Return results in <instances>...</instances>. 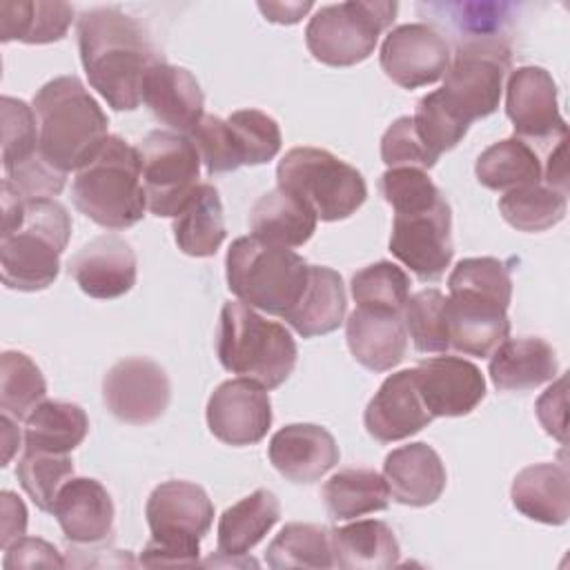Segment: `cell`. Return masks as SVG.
<instances>
[{"label": "cell", "instance_id": "cell-43", "mask_svg": "<svg viewBox=\"0 0 570 570\" xmlns=\"http://www.w3.org/2000/svg\"><path fill=\"white\" fill-rule=\"evenodd\" d=\"M2 167L11 174L40 156L38 147V118L33 107L24 100L2 96Z\"/></svg>", "mask_w": 570, "mask_h": 570}, {"label": "cell", "instance_id": "cell-12", "mask_svg": "<svg viewBox=\"0 0 570 570\" xmlns=\"http://www.w3.org/2000/svg\"><path fill=\"white\" fill-rule=\"evenodd\" d=\"M136 149L140 156L147 209L154 216L176 218L200 185V156L196 145L187 134L156 129L149 131Z\"/></svg>", "mask_w": 570, "mask_h": 570}, {"label": "cell", "instance_id": "cell-27", "mask_svg": "<svg viewBox=\"0 0 570 570\" xmlns=\"http://www.w3.org/2000/svg\"><path fill=\"white\" fill-rule=\"evenodd\" d=\"M557 356L550 343L539 336L505 338L488 363L490 379L497 390L523 392L539 387L557 376Z\"/></svg>", "mask_w": 570, "mask_h": 570}, {"label": "cell", "instance_id": "cell-18", "mask_svg": "<svg viewBox=\"0 0 570 570\" xmlns=\"http://www.w3.org/2000/svg\"><path fill=\"white\" fill-rule=\"evenodd\" d=\"M419 394L432 416L470 414L485 396L481 370L452 354L425 358L414 367Z\"/></svg>", "mask_w": 570, "mask_h": 570}, {"label": "cell", "instance_id": "cell-23", "mask_svg": "<svg viewBox=\"0 0 570 570\" xmlns=\"http://www.w3.org/2000/svg\"><path fill=\"white\" fill-rule=\"evenodd\" d=\"M142 102L158 122L189 134L203 118L205 96L191 71L158 60L145 76Z\"/></svg>", "mask_w": 570, "mask_h": 570}, {"label": "cell", "instance_id": "cell-35", "mask_svg": "<svg viewBox=\"0 0 570 570\" xmlns=\"http://www.w3.org/2000/svg\"><path fill=\"white\" fill-rule=\"evenodd\" d=\"M323 501L332 519L347 521L390 505V488L383 474L370 468H343L323 485Z\"/></svg>", "mask_w": 570, "mask_h": 570}, {"label": "cell", "instance_id": "cell-9", "mask_svg": "<svg viewBox=\"0 0 570 570\" xmlns=\"http://www.w3.org/2000/svg\"><path fill=\"white\" fill-rule=\"evenodd\" d=\"M278 187L298 196L316 218L334 223L352 216L367 198L363 174L318 147H294L276 167Z\"/></svg>", "mask_w": 570, "mask_h": 570}, {"label": "cell", "instance_id": "cell-24", "mask_svg": "<svg viewBox=\"0 0 570 570\" xmlns=\"http://www.w3.org/2000/svg\"><path fill=\"white\" fill-rule=\"evenodd\" d=\"M390 494L410 508L434 503L448 483L445 465L428 443H407L392 450L383 463Z\"/></svg>", "mask_w": 570, "mask_h": 570}, {"label": "cell", "instance_id": "cell-53", "mask_svg": "<svg viewBox=\"0 0 570 570\" xmlns=\"http://www.w3.org/2000/svg\"><path fill=\"white\" fill-rule=\"evenodd\" d=\"M312 7V2H258L263 16L278 24H296Z\"/></svg>", "mask_w": 570, "mask_h": 570}, {"label": "cell", "instance_id": "cell-3", "mask_svg": "<svg viewBox=\"0 0 570 570\" xmlns=\"http://www.w3.org/2000/svg\"><path fill=\"white\" fill-rule=\"evenodd\" d=\"M38 147L58 171H78L109 138L107 116L78 76H58L33 96Z\"/></svg>", "mask_w": 570, "mask_h": 570}, {"label": "cell", "instance_id": "cell-22", "mask_svg": "<svg viewBox=\"0 0 570 570\" xmlns=\"http://www.w3.org/2000/svg\"><path fill=\"white\" fill-rule=\"evenodd\" d=\"M53 517L67 541L96 546L114 532V501L96 479L71 476L58 492Z\"/></svg>", "mask_w": 570, "mask_h": 570}, {"label": "cell", "instance_id": "cell-21", "mask_svg": "<svg viewBox=\"0 0 570 570\" xmlns=\"http://www.w3.org/2000/svg\"><path fill=\"white\" fill-rule=\"evenodd\" d=\"M272 465L292 483H314L341 459L334 436L314 423L281 428L267 448Z\"/></svg>", "mask_w": 570, "mask_h": 570}, {"label": "cell", "instance_id": "cell-49", "mask_svg": "<svg viewBox=\"0 0 570 570\" xmlns=\"http://www.w3.org/2000/svg\"><path fill=\"white\" fill-rule=\"evenodd\" d=\"M4 570L13 568H65V559L60 552L45 539L38 537H22L4 550Z\"/></svg>", "mask_w": 570, "mask_h": 570}, {"label": "cell", "instance_id": "cell-25", "mask_svg": "<svg viewBox=\"0 0 570 570\" xmlns=\"http://www.w3.org/2000/svg\"><path fill=\"white\" fill-rule=\"evenodd\" d=\"M345 341L356 363L372 372L396 367L407 352V332L394 312L356 307L345 321Z\"/></svg>", "mask_w": 570, "mask_h": 570}, {"label": "cell", "instance_id": "cell-30", "mask_svg": "<svg viewBox=\"0 0 570 570\" xmlns=\"http://www.w3.org/2000/svg\"><path fill=\"white\" fill-rule=\"evenodd\" d=\"M281 519V503L274 492L261 488L227 508L218 519V552L245 557Z\"/></svg>", "mask_w": 570, "mask_h": 570}, {"label": "cell", "instance_id": "cell-38", "mask_svg": "<svg viewBox=\"0 0 570 570\" xmlns=\"http://www.w3.org/2000/svg\"><path fill=\"white\" fill-rule=\"evenodd\" d=\"M566 196L541 183L517 187L499 198V212L519 232H546L563 220L568 209Z\"/></svg>", "mask_w": 570, "mask_h": 570}, {"label": "cell", "instance_id": "cell-2", "mask_svg": "<svg viewBox=\"0 0 570 570\" xmlns=\"http://www.w3.org/2000/svg\"><path fill=\"white\" fill-rule=\"evenodd\" d=\"M450 347L468 356H490L510 334V267L492 256L463 258L448 278Z\"/></svg>", "mask_w": 570, "mask_h": 570}, {"label": "cell", "instance_id": "cell-36", "mask_svg": "<svg viewBox=\"0 0 570 570\" xmlns=\"http://www.w3.org/2000/svg\"><path fill=\"white\" fill-rule=\"evenodd\" d=\"M476 180L494 191L537 185L543 178L539 154L521 138L499 140L481 151L474 165Z\"/></svg>", "mask_w": 570, "mask_h": 570}, {"label": "cell", "instance_id": "cell-45", "mask_svg": "<svg viewBox=\"0 0 570 570\" xmlns=\"http://www.w3.org/2000/svg\"><path fill=\"white\" fill-rule=\"evenodd\" d=\"M187 136L196 145L200 163H205L207 167V174H227L236 171L243 165L240 145L227 120L218 116H203Z\"/></svg>", "mask_w": 570, "mask_h": 570}, {"label": "cell", "instance_id": "cell-47", "mask_svg": "<svg viewBox=\"0 0 570 570\" xmlns=\"http://www.w3.org/2000/svg\"><path fill=\"white\" fill-rule=\"evenodd\" d=\"M379 189L392 205L394 214L425 209L445 198L432 178L416 167H392L383 171Z\"/></svg>", "mask_w": 570, "mask_h": 570}, {"label": "cell", "instance_id": "cell-11", "mask_svg": "<svg viewBox=\"0 0 570 570\" xmlns=\"http://www.w3.org/2000/svg\"><path fill=\"white\" fill-rule=\"evenodd\" d=\"M508 69V47L499 38L476 36L459 45L439 91L445 105L470 125L497 111Z\"/></svg>", "mask_w": 570, "mask_h": 570}, {"label": "cell", "instance_id": "cell-29", "mask_svg": "<svg viewBox=\"0 0 570 570\" xmlns=\"http://www.w3.org/2000/svg\"><path fill=\"white\" fill-rule=\"evenodd\" d=\"M316 223L309 205L281 187L263 194L249 212L252 236L289 249L305 245L316 232Z\"/></svg>", "mask_w": 570, "mask_h": 570}, {"label": "cell", "instance_id": "cell-17", "mask_svg": "<svg viewBox=\"0 0 570 570\" xmlns=\"http://www.w3.org/2000/svg\"><path fill=\"white\" fill-rule=\"evenodd\" d=\"M505 114L517 138L559 140L568 125L559 114L557 85L543 67L525 65L510 73L505 87Z\"/></svg>", "mask_w": 570, "mask_h": 570}, {"label": "cell", "instance_id": "cell-8", "mask_svg": "<svg viewBox=\"0 0 570 570\" xmlns=\"http://www.w3.org/2000/svg\"><path fill=\"white\" fill-rule=\"evenodd\" d=\"M71 218L56 198L24 203L22 225L0 236L2 283L18 292L47 289L60 272Z\"/></svg>", "mask_w": 570, "mask_h": 570}, {"label": "cell", "instance_id": "cell-26", "mask_svg": "<svg viewBox=\"0 0 570 570\" xmlns=\"http://www.w3.org/2000/svg\"><path fill=\"white\" fill-rule=\"evenodd\" d=\"M512 505L528 519L563 525L570 517V476L563 463H534L523 468L510 488Z\"/></svg>", "mask_w": 570, "mask_h": 570}, {"label": "cell", "instance_id": "cell-6", "mask_svg": "<svg viewBox=\"0 0 570 570\" xmlns=\"http://www.w3.org/2000/svg\"><path fill=\"white\" fill-rule=\"evenodd\" d=\"M225 276L240 303L285 318L305 292L309 265L289 247L240 236L227 249Z\"/></svg>", "mask_w": 570, "mask_h": 570}, {"label": "cell", "instance_id": "cell-16", "mask_svg": "<svg viewBox=\"0 0 570 570\" xmlns=\"http://www.w3.org/2000/svg\"><path fill=\"white\" fill-rule=\"evenodd\" d=\"M207 425L227 445H254L272 425V403L263 385L249 379L220 383L207 401Z\"/></svg>", "mask_w": 570, "mask_h": 570}, {"label": "cell", "instance_id": "cell-19", "mask_svg": "<svg viewBox=\"0 0 570 570\" xmlns=\"http://www.w3.org/2000/svg\"><path fill=\"white\" fill-rule=\"evenodd\" d=\"M136 254L127 240L102 234L82 245L69 261V274L91 298H120L136 285Z\"/></svg>", "mask_w": 570, "mask_h": 570}, {"label": "cell", "instance_id": "cell-1", "mask_svg": "<svg viewBox=\"0 0 570 570\" xmlns=\"http://www.w3.org/2000/svg\"><path fill=\"white\" fill-rule=\"evenodd\" d=\"M78 51L89 85L116 111H134L140 105L145 76L163 60L142 27L116 7L80 13Z\"/></svg>", "mask_w": 570, "mask_h": 570}, {"label": "cell", "instance_id": "cell-33", "mask_svg": "<svg viewBox=\"0 0 570 570\" xmlns=\"http://www.w3.org/2000/svg\"><path fill=\"white\" fill-rule=\"evenodd\" d=\"M73 9L67 2H0V40L24 45H49L67 36Z\"/></svg>", "mask_w": 570, "mask_h": 570}, {"label": "cell", "instance_id": "cell-13", "mask_svg": "<svg viewBox=\"0 0 570 570\" xmlns=\"http://www.w3.org/2000/svg\"><path fill=\"white\" fill-rule=\"evenodd\" d=\"M390 252L419 281H439L452 263V209L443 198L432 207L394 214Z\"/></svg>", "mask_w": 570, "mask_h": 570}, {"label": "cell", "instance_id": "cell-37", "mask_svg": "<svg viewBox=\"0 0 570 570\" xmlns=\"http://www.w3.org/2000/svg\"><path fill=\"white\" fill-rule=\"evenodd\" d=\"M267 566L274 570L332 568V530L316 523H287L267 546Z\"/></svg>", "mask_w": 570, "mask_h": 570}, {"label": "cell", "instance_id": "cell-52", "mask_svg": "<svg viewBox=\"0 0 570 570\" xmlns=\"http://www.w3.org/2000/svg\"><path fill=\"white\" fill-rule=\"evenodd\" d=\"M546 185L568 194V165H566V136L557 140V145L552 147V151L548 154V163H546Z\"/></svg>", "mask_w": 570, "mask_h": 570}, {"label": "cell", "instance_id": "cell-48", "mask_svg": "<svg viewBox=\"0 0 570 570\" xmlns=\"http://www.w3.org/2000/svg\"><path fill=\"white\" fill-rule=\"evenodd\" d=\"M381 160L392 167H416V169H430L436 165V156L428 151V147L421 142L412 116L396 118L381 138Z\"/></svg>", "mask_w": 570, "mask_h": 570}, {"label": "cell", "instance_id": "cell-32", "mask_svg": "<svg viewBox=\"0 0 570 570\" xmlns=\"http://www.w3.org/2000/svg\"><path fill=\"white\" fill-rule=\"evenodd\" d=\"M225 236L227 232L218 189L209 183H200L174 218L176 245L187 256L207 258L218 252Z\"/></svg>", "mask_w": 570, "mask_h": 570}, {"label": "cell", "instance_id": "cell-31", "mask_svg": "<svg viewBox=\"0 0 570 570\" xmlns=\"http://www.w3.org/2000/svg\"><path fill=\"white\" fill-rule=\"evenodd\" d=\"M334 566L345 570H385L399 563V541L379 519H363L332 530Z\"/></svg>", "mask_w": 570, "mask_h": 570}, {"label": "cell", "instance_id": "cell-41", "mask_svg": "<svg viewBox=\"0 0 570 570\" xmlns=\"http://www.w3.org/2000/svg\"><path fill=\"white\" fill-rule=\"evenodd\" d=\"M352 296L356 307L376 309V312H394L401 314L403 305L410 296V278L396 263L379 261L352 276Z\"/></svg>", "mask_w": 570, "mask_h": 570}, {"label": "cell", "instance_id": "cell-54", "mask_svg": "<svg viewBox=\"0 0 570 570\" xmlns=\"http://www.w3.org/2000/svg\"><path fill=\"white\" fill-rule=\"evenodd\" d=\"M2 465H9L11 456L16 454V450L20 448V432H18V421L9 414H2Z\"/></svg>", "mask_w": 570, "mask_h": 570}, {"label": "cell", "instance_id": "cell-20", "mask_svg": "<svg viewBox=\"0 0 570 570\" xmlns=\"http://www.w3.org/2000/svg\"><path fill=\"white\" fill-rule=\"evenodd\" d=\"M434 416L425 407L416 381L414 370H401L390 374L379 392L365 407L363 423L372 439L379 443L403 441L416 432H421Z\"/></svg>", "mask_w": 570, "mask_h": 570}, {"label": "cell", "instance_id": "cell-46", "mask_svg": "<svg viewBox=\"0 0 570 570\" xmlns=\"http://www.w3.org/2000/svg\"><path fill=\"white\" fill-rule=\"evenodd\" d=\"M227 122L232 125L236 140L240 145L243 165L269 163L281 151V129L278 122L258 109H238Z\"/></svg>", "mask_w": 570, "mask_h": 570}, {"label": "cell", "instance_id": "cell-5", "mask_svg": "<svg viewBox=\"0 0 570 570\" xmlns=\"http://www.w3.org/2000/svg\"><path fill=\"white\" fill-rule=\"evenodd\" d=\"M216 354L227 372L276 390L289 379L298 347L285 325L240 301H227L218 318Z\"/></svg>", "mask_w": 570, "mask_h": 570}, {"label": "cell", "instance_id": "cell-28", "mask_svg": "<svg viewBox=\"0 0 570 570\" xmlns=\"http://www.w3.org/2000/svg\"><path fill=\"white\" fill-rule=\"evenodd\" d=\"M345 312L347 296L341 274L325 265H309L305 292L283 321H287L303 338H312L338 330Z\"/></svg>", "mask_w": 570, "mask_h": 570}, {"label": "cell", "instance_id": "cell-50", "mask_svg": "<svg viewBox=\"0 0 570 570\" xmlns=\"http://www.w3.org/2000/svg\"><path fill=\"white\" fill-rule=\"evenodd\" d=\"M537 416L543 430L566 443V376H559L537 401Z\"/></svg>", "mask_w": 570, "mask_h": 570}, {"label": "cell", "instance_id": "cell-42", "mask_svg": "<svg viewBox=\"0 0 570 570\" xmlns=\"http://www.w3.org/2000/svg\"><path fill=\"white\" fill-rule=\"evenodd\" d=\"M16 476L38 510L51 512L60 488L73 476L69 454L24 450L16 465Z\"/></svg>", "mask_w": 570, "mask_h": 570}, {"label": "cell", "instance_id": "cell-4", "mask_svg": "<svg viewBox=\"0 0 570 570\" xmlns=\"http://www.w3.org/2000/svg\"><path fill=\"white\" fill-rule=\"evenodd\" d=\"M71 200L80 214L105 229H127L142 220L147 196L138 149L109 136L98 154L78 169Z\"/></svg>", "mask_w": 570, "mask_h": 570}, {"label": "cell", "instance_id": "cell-51", "mask_svg": "<svg viewBox=\"0 0 570 570\" xmlns=\"http://www.w3.org/2000/svg\"><path fill=\"white\" fill-rule=\"evenodd\" d=\"M0 548L7 550L11 543L24 537L27 530V508L22 499L9 490L0 494Z\"/></svg>", "mask_w": 570, "mask_h": 570}, {"label": "cell", "instance_id": "cell-40", "mask_svg": "<svg viewBox=\"0 0 570 570\" xmlns=\"http://www.w3.org/2000/svg\"><path fill=\"white\" fill-rule=\"evenodd\" d=\"M47 396V381L40 367L24 354L7 350L0 356V410L24 421Z\"/></svg>", "mask_w": 570, "mask_h": 570}, {"label": "cell", "instance_id": "cell-7", "mask_svg": "<svg viewBox=\"0 0 570 570\" xmlns=\"http://www.w3.org/2000/svg\"><path fill=\"white\" fill-rule=\"evenodd\" d=\"M151 539L140 552V563L194 566L200 541L214 523V505L207 492L191 481H165L156 485L145 503Z\"/></svg>", "mask_w": 570, "mask_h": 570}, {"label": "cell", "instance_id": "cell-14", "mask_svg": "<svg viewBox=\"0 0 570 570\" xmlns=\"http://www.w3.org/2000/svg\"><path fill=\"white\" fill-rule=\"evenodd\" d=\"M171 385L165 370L142 356L122 358L102 379V401L122 423L147 425L169 405Z\"/></svg>", "mask_w": 570, "mask_h": 570}, {"label": "cell", "instance_id": "cell-44", "mask_svg": "<svg viewBox=\"0 0 570 570\" xmlns=\"http://www.w3.org/2000/svg\"><path fill=\"white\" fill-rule=\"evenodd\" d=\"M412 122H414V129H416L421 142L436 158L441 154L454 149L461 142V138L468 134V127H470L445 105L439 89L432 94H425L416 102Z\"/></svg>", "mask_w": 570, "mask_h": 570}, {"label": "cell", "instance_id": "cell-10", "mask_svg": "<svg viewBox=\"0 0 570 570\" xmlns=\"http://www.w3.org/2000/svg\"><path fill=\"white\" fill-rule=\"evenodd\" d=\"M396 11L399 4L390 0H352L321 7L305 27V45L323 65H358L370 58Z\"/></svg>", "mask_w": 570, "mask_h": 570}, {"label": "cell", "instance_id": "cell-34", "mask_svg": "<svg viewBox=\"0 0 570 570\" xmlns=\"http://www.w3.org/2000/svg\"><path fill=\"white\" fill-rule=\"evenodd\" d=\"M89 432L85 410L69 401H42L24 419V450L69 454Z\"/></svg>", "mask_w": 570, "mask_h": 570}, {"label": "cell", "instance_id": "cell-39", "mask_svg": "<svg viewBox=\"0 0 570 570\" xmlns=\"http://www.w3.org/2000/svg\"><path fill=\"white\" fill-rule=\"evenodd\" d=\"M401 318L416 352L445 354L450 350L448 296L441 289L428 287L407 296Z\"/></svg>", "mask_w": 570, "mask_h": 570}, {"label": "cell", "instance_id": "cell-15", "mask_svg": "<svg viewBox=\"0 0 570 570\" xmlns=\"http://www.w3.org/2000/svg\"><path fill=\"white\" fill-rule=\"evenodd\" d=\"M448 40L425 22L394 27L381 45V69L403 89H419L441 80L450 67Z\"/></svg>", "mask_w": 570, "mask_h": 570}]
</instances>
